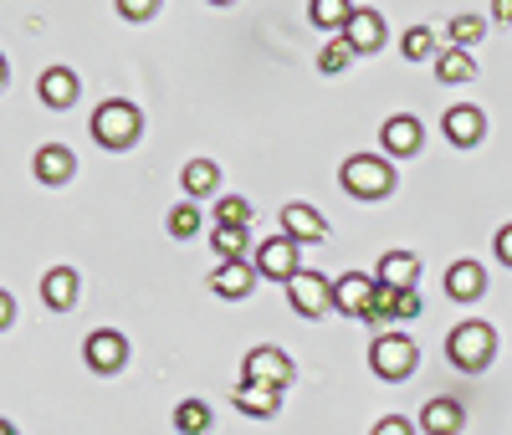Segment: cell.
<instances>
[{
  "mask_svg": "<svg viewBox=\"0 0 512 435\" xmlns=\"http://www.w3.org/2000/svg\"><path fill=\"white\" fill-rule=\"evenodd\" d=\"M446 292L456 297V302H472V297H482L487 292V272H482V261H456V267L446 272Z\"/></svg>",
  "mask_w": 512,
  "mask_h": 435,
  "instance_id": "cell-16",
  "label": "cell"
},
{
  "mask_svg": "<svg viewBox=\"0 0 512 435\" xmlns=\"http://www.w3.org/2000/svg\"><path fill=\"white\" fill-rule=\"evenodd\" d=\"M175 430L180 435H205L210 430V405L205 400H180L175 405Z\"/></svg>",
  "mask_w": 512,
  "mask_h": 435,
  "instance_id": "cell-24",
  "label": "cell"
},
{
  "mask_svg": "<svg viewBox=\"0 0 512 435\" xmlns=\"http://www.w3.org/2000/svg\"><path fill=\"white\" fill-rule=\"evenodd\" d=\"M349 16L354 6H344V0H313V26L323 31H349Z\"/></svg>",
  "mask_w": 512,
  "mask_h": 435,
  "instance_id": "cell-25",
  "label": "cell"
},
{
  "mask_svg": "<svg viewBox=\"0 0 512 435\" xmlns=\"http://www.w3.org/2000/svg\"><path fill=\"white\" fill-rule=\"evenodd\" d=\"M41 302H47L52 313H67L77 302V272L72 267H52L47 277H41Z\"/></svg>",
  "mask_w": 512,
  "mask_h": 435,
  "instance_id": "cell-20",
  "label": "cell"
},
{
  "mask_svg": "<svg viewBox=\"0 0 512 435\" xmlns=\"http://www.w3.org/2000/svg\"><path fill=\"white\" fill-rule=\"evenodd\" d=\"M287 297H292V308L303 313V318H323L333 308V282H323L318 272H297L287 282Z\"/></svg>",
  "mask_w": 512,
  "mask_h": 435,
  "instance_id": "cell-8",
  "label": "cell"
},
{
  "mask_svg": "<svg viewBox=\"0 0 512 435\" xmlns=\"http://www.w3.org/2000/svg\"><path fill=\"white\" fill-rule=\"evenodd\" d=\"M379 144L390 149V154H420V118H410V113H395L390 123L379 128Z\"/></svg>",
  "mask_w": 512,
  "mask_h": 435,
  "instance_id": "cell-14",
  "label": "cell"
},
{
  "mask_svg": "<svg viewBox=\"0 0 512 435\" xmlns=\"http://www.w3.org/2000/svg\"><path fill=\"white\" fill-rule=\"evenodd\" d=\"M415 364H420V354H415V343L405 333H379L374 348H369V369L379 379H410Z\"/></svg>",
  "mask_w": 512,
  "mask_h": 435,
  "instance_id": "cell-4",
  "label": "cell"
},
{
  "mask_svg": "<svg viewBox=\"0 0 512 435\" xmlns=\"http://www.w3.org/2000/svg\"><path fill=\"white\" fill-rule=\"evenodd\" d=\"M400 52H405L410 62H431V57H441V52H436L431 26H410V31H405V41H400Z\"/></svg>",
  "mask_w": 512,
  "mask_h": 435,
  "instance_id": "cell-26",
  "label": "cell"
},
{
  "mask_svg": "<svg viewBox=\"0 0 512 435\" xmlns=\"http://www.w3.org/2000/svg\"><path fill=\"white\" fill-rule=\"evenodd\" d=\"M374 287L379 277H359V272H344L333 282V308L344 318H364L369 323V308H374Z\"/></svg>",
  "mask_w": 512,
  "mask_h": 435,
  "instance_id": "cell-7",
  "label": "cell"
},
{
  "mask_svg": "<svg viewBox=\"0 0 512 435\" xmlns=\"http://www.w3.org/2000/svg\"><path fill=\"white\" fill-rule=\"evenodd\" d=\"M400 297L405 292H395V287H374V308H369V323H400Z\"/></svg>",
  "mask_w": 512,
  "mask_h": 435,
  "instance_id": "cell-29",
  "label": "cell"
},
{
  "mask_svg": "<svg viewBox=\"0 0 512 435\" xmlns=\"http://www.w3.org/2000/svg\"><path fill=\"white\" fill-rule=\"evenodd\" d=\"M231 405L241 410V415H251V420H272L277 415V405H282V389H262V384H236V395H231Z\"/></svg>",
  "mask_w": 512,
  "mask_h": 435,
  "instance_id": "cell-12",
  "label": "cell"
},
{
  "mask_svg": "<svg viewBox=\"0 0 512 435\" xmlns=\"http://www.w3.org/2000/svg\"><path fill=\"white\" fill-rule=\"evenodd\" d=\"M251 282H256V267H246V261H221V272L210 277V292L216 297H246L251 292Z\"/></svg>",
  "mask_w": 512,
  "mask_h": 435,
  "instance_id": "cell-21",
  "label": "cell"
},
{
  "mask_svg": "<svg viewBox=\"0 0 512 435\" xmlns=\"http://www.w3.org/2000/svg\"><path fill=\"white\" fill-rule=\"evenodd\" d=\"M441 128H446V139H451L456 149H472V144L487 134V118H482V108H466V103H456V108H446Z\"/></svg>",
  "mask_w": 512,
  "mask_h": 435,
  "instance_id": "cell-10",
  "label": "cell"
},
{
  "mask_svg": "<svg viewBox=\"0 0 512 435\" xmlns=\"http://www.w3.org/2000/svg\"><path fill=\"white\" fill-rule=\"evenodd\" d=\"M344 36L354 41V52H379V47H384V21H379V11L354 6V16H349V31H344Z\"/></svg>",
  "mask_w": 512,
  "mask_h": 435,
  "instance_id": "cell-18",
  "label": "cell"
},
{
  "mask_svg": "<svg viewBox=\"0 0 512 435\" xmlns=\"http://www.w3.org/2000/svg\"><path fill=\"white\" fill-rule=\"evenodd\" d=\"M82 359H88L93 374H118L123 359H128V343H123V333L98 328V333H88V343H82Z\"/></svg>",
  "mask_w": 512,
  "mask_h": 435,
  "instance_id": "cell-9",
  "label": "cell"
},
{
  "mask_svg": "<svg viewBox=\"0 0 512 435\" xmlns=\"http://www.w3.org/2000/svg\"><path fill=\"white\" fill-rule=\"evenodd\" d=\"M436 77H441V82H472V77H477V62H472V52L446 47V52L436 57Z\"/></svg>",
  "mask_w": 512,
  "mask_h": 435,
  "instance_id": "cell-22",
  "label": "cell"
},
{
  "mask_svg": "<svg viewBox=\"0 0 512 435\" xmlns=\"http://www.w3.org/2000/svg\"><path fill=\"white\" fill-rule=\"evenodd\" d=\"M492 246H497V261H502V267H512V226H502Z\"/></svg>",
  "mask_w": 512,
  "mask_h": 435,
  "instance_id": "cell-35",
  "label": "cell"
},
{
  "mask_svg": "<svg viewBox=\"0 0 512 435\" xmlns=\"http://www.w3.org/2000/svg\"><path fill=\"white\" fill-rule=\"evenodd\" d=\"M379 282L395 287V292H415V282H420V256H415V251H384V256H379Z\"/></svg>",
  "mask_w": 512,
  "mask_h": 435,
  "instance_id": "cell-11",
  "label": "cell"
},
{
  "mask_svg": "<svg viewBox=\"0 0 512 435\" xmlns=\"http://www.w3.org/2000/svg\"><path fill=\"white\" fill-rule=\"evenodd\" d=\"M492 16H497V21H512V0H497V6H492Z\"/></svg>",
  "mask_w": 512,
  "mask_h": 435,
  "instance_id": "cell-37",
  "label": "cell"
},
{
  "mask_svg": "<svg viewBox=\"0 0 512 435\" xmlns=\"http://www.w3.org/2000/svg\"><path fill=\"white\" fill-rule=\"evenodd\" d=\"M221 190V169L210 159H190L185 164V195H216Z\"/></svg>",
  "mask_w": 512,
  "mask_h": 435,
  "instance_id": "cell-23",
  "label": "cell"
},
{
  "mask_svg": "<svg viewBox=\"0 0 512 435\" xmlns=\"http://www.w3.org/2000/svg\"><path fill=\"white\" fill-rule=\"evenodd\" d=\"M241 379H246V384H262V389H287V384H292V359L282 354V348L262 343V348H251V354H246Z\"/></svg>",
  "mask_w": 512,
  "mask_h": 435,
  "instance_id": "cell-5",
  "label": "cell"
},
{
  "mask_svg": "<svg viewBox=\"0 0 512 435\" xmlns=\"http://www.w3.org/2000/svg\"><path fill=\"white\" fill-rule=\"evenodd\" d=\"M461 405L456 400H446V395H436V400H425V410H420V430L425 435H456L461 430Z\"/></svg>",
  "mask_w": 512,
  "mask_h": 435,
  "instance_id": "cell-17",
  "label": "cell"
},
{
  "mask_svg": "<svg viewBox=\"0 0 512 435\" xmlns=\"http://www.w3.org/2000/svg\"><path fill=\"white\" fill-rule=\"evenodd\" d=\"M297 272V241L292 236H272L256 246V277H272V282H292Z\"/></svg>",
  "mask_w": 512,
  "mask_h": 435,
  "instance_id": "cell-6",
  "label": "cell"
},
{
  "mask_svg": "<svg viewBox=\"0 0 512 435\" xmlns=\"http://www.w3.org/2000/svg\"><path fill=\"white\" fill-rule=\"evenodd\" d=\"M374 435H410V420H405V415H384V420L374 425Z\"/></svg>",
  "mask_w": 512,
  "mask_h": 435,
  "instance_id": "cell-34",
  "label": "cell"
},
{
  "mask_svg": "<svg viewBox=\"0 0 512 435\" xmlns=\"http://www.w3.org/2000/svg\"><path fill=\"white\" fill-rule=\"evenodd\" d=\"M282 236H292V241H323L328 226H323V215L313 205H287L282 210Z\"/></svg>",
  "mask_w": 512,
  "mask_h": 435,
  "instance_id": "cell-19",
  "label": "cell"
},
{
  "mask_svg": "<svg viewBox=\"0 0 512 435\" xmlns=\"http://www.w3.org/2000/svg\"><path fill=\"white\" fill-rule=\"evenodd\" d=\"M349 62H354V41H349V36H333L328 47L318 52V72H328V77H333V72H344Z\"/></svg>",
  "mask_w": 512,
  "mask_h": 435,
  "instance_id": "cell-28",
  "label": "cell"
},
{
  "mask_svg": "<svg viewBox=\"0 0 512 435\" xmlns=\"http://www.w3.org/2000/svg\"><path fill=\"white\" fill-rule=\"evenodd\" d=\"M31 169H36V180H41V185H62V180H72L77 159H72V149H62V144H41Z\"/></svg>",
  "mask_w": 512,
  "mask_h": 435,
  "instance_id": "cell-15",
  "label": "cell"
},
{
  "mask_svg": "<svg viewBox=\"0 0 512 435\" xmlns=\"http://www.w3.org/2000/svg\"><path fill=\"white\" fill-rule=\"evenodd\" d=\"M195 231H200V210H195V205H175V210H169V236L190 241Z\"/></svg>",
  "mask_w": 512,
  "mask_h": 435,
  "instance_id": "cell-32",
  "label": "cell"
},
{
  "mask_svg": "<svg viewBox=\"0 0 512 435\" xmlns=\"http://www.w3.org/2000/svg\"><path fill=\"white\" fill-rule=\"evenodd\" d=\"M139 128H144V113L134 103H123V98H113V103H103L93 113V139L103 149H128V144L139 139Z\"/></svg>",
  "mask_w": 512,
  "mask_h": 435,
  "instance_id": "cell-3",
  "label": "cell"
},
{
  "mask_svg": "<svg viewBox=\"0 0 512 435\" xmlns=\"http://www.w3.org/2000/svg\"><path fill=\"white\" fill-rule=\"evenodd\" d=\"M338 185H344L354 200H384L395 190V169L379 154H354L344 169H338Z\"/></svg>",
  "mask_w": 512,
  "mask_h": 435,
  "instance_id": "cell-1",
  "label": "cell"
},
{
  "mask_svg": "<svg viewBox=\"0 0 512 435\" xmlns=\"http://www.w3.org/2000/svg\"><path fill=\"white\" fill-rule=\"evenodd\" d=\"M251 221V205L241 195H221L216 200V226H246Z\"/></svg>",
  "mask_w": 512,
  "mask_h": 435,
  "instance_id": "cell-31",
  "label": "cell"
},
{
  "mask_svg": "<svg viewBox=\"0 0 512 435\" xmlns=\"http://www.w3.org/2000/svg\"><path fill=\"white\" fill-rule=\"evenodd\" d=\"M482 31H487V21L477 16V11H461L456 21H451V47H477V41H482Z\"/></svg>",
  "mask_w": 512,
  "mask_h": 435,
  "instance_id": "cell-27",
  "label": "cell"
},
{
  "mask_svg": "<svg viewBox=\"0 0 512 435\" xmlns=\"http://www.w3.org/2000/svg\"><path fill=\"white\" fill-rule=\"evenodd\" d=\"M0 435H16V430H11V425H0Z\"/></svg>",
  "mask_w": 512,
  "mask_h": 435,
  "instance_id": "cell-38",
  "label": "cell"
},
{
  "mask_svg": "<svg viewBox=\"0 0 512 435\" xmlns=\"http://www.w3.org/2000/svg\"><path fill=\"white\" fill-rule=\"evenodd\" d=\"M410 318H420V297H415V292L400 297V323H410Z\"/></svg>",
  "mask_w": 512,
  "mask_h": 435,
  "instance_id": "cell-36",
  "label": "cell"
},
{
  "mask_svg": "<svg viewBox=\"0 0 512 435\" xmlns=\"http://www.w3.org/2000/svg\"><path fill=\"white\" fill-rule=\"evenodd\" d=\"M118 16H128V21H144V16H154V0H123Z\"/></svg>",
  "mask_w": 512,
  "mask_h": 435,
  "instance_id": "cell-33",
  "label": "cell"
},
{
  "mask_svg": "<svg viewBox=\"0 0 512 435\" xmlns=\"http://www.w3.org/2000/svg\"><path fill=\"white\" fill-rule=\"evenodd\" d=\"M492 348H497V333H492L487 323H456V328H451V338H446L451 364H456V369H466V374L487 369V364H492Z\"/></svg>",
  "mask_w": 512,
  "mask_h": 435,
  "instance_id": "cell-2",
  "label": "cell"
},
{
  "mask_svg": "<svg viewBox=\"0 0 512 435\" xmlns=\"http://www.w3.org/2000/svg\"><path fill=\"white\" fill-rule=\"evenodd\" d=\"M36 93H41L47 108H72L77 103V72L72 67H47L41 82H36Z\"/></svg>",
  "mask_w": 512,
  "mask_h": 435,
  "instance_id": "cell-13",
  "label": "cell"
},
{
  "mask_svg": "<svg viewBox=\"0 0 512 435\" xmlns=\"http://www.w3.org/2000/svg\"><path fill=\"white\" fill-rule=\"evenodd\" d=\"M210 246H216L221 261H241V251H246V226H221L216 236H210Z\"/></svg>",
  "mask_w": 512,
  "mask_h": 435,
  "instance_id": "cell-30",
  "label": "cell"
}]
</instances>
